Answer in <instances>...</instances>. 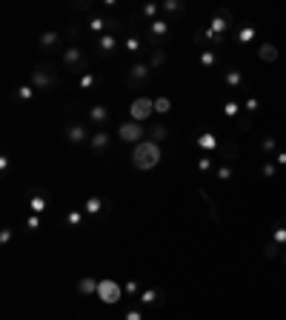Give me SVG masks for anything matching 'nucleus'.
Masks as SVG:
<instances>
[{
	"mask_svg": "<svg viewBox=\"0 0 286 320\" xmlns=\"http://www.w3.org/2000/svg\"><path fill=\"white\" fill-rule=\"evenodd\" d=\"M60 32H54V29H49V32H43V35H40V40H37V43H40V49H43V52H54V49H57V46H60Z\"/></svg>",
	"mask_w": 286,
	"mask_h": 320,
	"instance_id": "2eb2a0df",
	"label": "nucleus"
},
{
	"mask_svg": "<svg viewBox=\"0 0 286 320\" xmlns=\"http://www.w3.org/2000/svg\"><path fill=\"white\" fill-rule=\"evenodd\" d=\"M260 172H263V178H275V175H277V163H275V160H269V163L260 166Z\"/></svg>",
	"mask_w": 286,
	"mask_h": 320,
	"instance_id": "de8ad7c7",
	"label": "nucleus"
},
{
	"mask_svg": "<svg viewBox=\"0 0 286 320\" xmlns=\"http://www.w3.org/2000/svg\"><path fill=\"white\" fill-rule=\"evenodd\" d=\"M260 149L266 151V154H275V151H277V140L269 134V137H263V140H260Z\"/></svg>",
	"mask_w": 286,
	"mask_h": 320,
	"instance_id": "37998d69",
	"label": "nucleus"
},
{
	"mask_svg": "<svg viewBox=\"0 0 286 320\" xmlns=\"http://www.w3.org/2000/svg\"><path fill=\"white\" fill-rule=\"evenodd\" d=\"M123 292H126V294H132V297H140L143 289H140L137 283H134V280H126V283H123Z\"/></svg>",
	"mask_w": 286,
	"mask_h": 320,
	"instance_id": "49530a36",
	"label": "nucleus"
},
{
	"mask_svg": "<svg viewBox=\"0 0 286 320\" xmlns=\"http://www.w3.org/2000/svg\"><path fill=\"white\" fill-rule=\"evenodd\" d=\"M275 163H277V166H286V151H277V154H275Z\"/></svg>",
	"mask_w": 286,
	"mask_h": 320,
	"instance_id": "864d4df0",
	"label": "nucleus"
},
{
	"mask_svg": "<svg viewBox=\"0 0 286 320\" xmlns=\"http://www.w3.org/2000/svg\"><path fill=\"white\" fill-rule=\"evenodd\" d=\"M158 12H161V3H146V6L140 9V15L146 20H158Z\"/></svg>",
	"mask_w": 286,
	"mask_h": 320,
	"instance_id": "4c0bfd02",
	"label": "nucleus"
},
{
	"mask_svg": "<svg viewBox=\"0 0 286 320\" xmlns=\"http://www.w3.org/2000/svg\"><path fill=\"white\" fill-rule=\"evenodd\" d=\"M66 140H69L72 146H81V143L92 140V134L86 132V126L83 123H69V129H66Z\"/></svg>",
	"mask_w": 286,
	"mask_h": 320,
	"instance_id": "9d476101",
	"label": "nucleus"
},
{
	"mask_svg": "<svg viewBox=\"0 0 286 320\" xmlns=\"http://www.w3.org/2000/svg\"><path fill=\"white\" fill-rule=\"evenodd\" d=\"M149 137H152L155 143H161V140L169 137V129H166L163 123H152V126H149Z\"/></svg>",
	"mask_w": 286,
	"mask_h": 320,
	"instance_id": "2f4dec72",
	"label": "nucleus"
},
{
	"mask_svg": "<svg viewBox=\"0 0 286 320\" xmlns=\"http://www.w3.org/2000/svg\"><path fill=\"white\" fill-rule=\"evenodd\" d=\"M83 212H86V217H100V214H109V212H112V200H106V197H100V195H92V197H86Z\"/></svg>",
	"mask_w": 286,
	"mask_h": 320,
	"instance_id": "0eeeda50",
	"label": "nucleus"
},
{
	"mask_svg": "<svg viewBox=\"0 0 286 320\" xmlns=\"http://www.w3.org/2000/svg\"><path fill=\"white\" fill-rule=\"evenodd\" d=\"M161 9L166 12V15H183V12H186V3H183V0H163Z\"/></svg>",
	"mask_w": 286,
	"mask_h": 320,
	"instance_id": "bb28decb",
	"label": "nucleus"
},
{
	"mask_svg": "<svg viewBox=\"0 0 286 320\" xmlns=\"http://www.w3.org/2000/svg\"><path fill=\"white\" fill-rule=\"evenodd\" d=\"M258 57L263 63H275L277 57H280V52H277V46H272V43H260L258 46Z\"/></svg>",
	"mask_w": 286,
	"mask_h": 320,
	"instance_id": "4be33fe9",
	"label": "nucleus"
},
{
	"mask_svg": "<svg viewBox=\"0 0 286 320\" xmlns=\"http://www.w3.org/2000/svg\"><path fill=\"white\" fill-rule=\"evenodd\" d=\"M255 35H258V32H255V26H252V23H243V26L238 29L235 40H238V43H252V40H255Z\"/></svg>",
	"mask_w": 286,
	"mask_h": 320,
	"instance_id": "a878e982",
	"label": "nucleus"
},
{
	"mask_svg": "<svg viewBox=\"0 0 286 320\" xmlns=\"http://www.w3.org/2000/svg\"><path fill=\"white\" fill-rule=\"evenodd\" d=\"M149 37H152L155 43H161V40H166L169 37V20H152L149 23Z\"/></svg>",
	"mask_w": 286,
	"mask_h": 320,
	"instance_id": "4468645a",
	"label": "nucleus"
},
{
	"mask_svg": "<svg viewBox=\"0 0 286 320\" xmlns=\"http://www.w3.org/2000/svg\"><path fill=\"white\" fill-rule=\"evenodd\" d=\"M218 151H221V157H224L221 163H235L238 154H241V151H238V143H232V140H221Z\"/></svg>",
	"mask_w": 286,
	"mask_h": 320,
	"instance_id": "dca6fc26",
	"label": "nucleus"
},
{
	"mask_svg": "<svg viewBox=\"0 0 286 320\" xmlns=\"http://www.w3.org/2000/svg\"><path fill=\"white\" fill-rule=\"evenodd\" d=\"M214 160L209 157V154H200V160H197V172H212Z\"/></svg>",
	"mask_w": 286,
	"mask_h": 320,
	"instance_id": "a18cd8bd",
	"label": "nucleus"
},
{
	"mask_svg": "<svg viewBox=\"0 0 286 320\" xmlns=\"http://www.w3.org/2000/svg\"><path fill=\"white\" fill-rule=\"evenodd\" d=\"M109 117H112V112H109L106 103H95L89 109V123H95V126H106Z\"/></svg>",
	"mask_w": 286,
	"mask_h": 320,
	"instance_id": "ddd939ff",
	"label": "nucleus"
},
{
	"mask_svg": "<svg viewBox=\"0 0 286 320\" xmlns=\"http://www.w3.org/2000/svg\"><path fill=\"white\" fill-rule=\"evenodd\" d=\"M161 146L155 140H140L137 146L132 149V166L134 169H140V172H149L155 169L158 163H161Z\"/></svg>",
	"mask_w": 286,
	"mask_h": 320,
	"instance_id": "f257e3e1",
	"label": "nucleus"
},
{
	"mask_svg": "<svg viewBox=\"0 0 286 320\" xmlns=\"http://www.w3.org/2000/svg\"><path fill=\"white\" fill-rule=\"evenodd\" d=\"M100 303H106V306H115V303L123 300V283H117L112 277H103L98 283V294H95Z\"/></svg>",
	"mask_w": 286,
	"mask_h": 320,
	"instance_id": "f03ea898",
	"label": "nucleus"
},
{
	"mask_svg": "<svg viewBox=\"0 0 286 320\" xmlns=\"http://www.w3.org/2000/svg\"><path fill=\"white\" fill-rule=\"evenodd\" d=\"M197 195H200V200H206V206H209V217H212L214 223H221V214H218V206H214V200L209 197V192L197 186Z\"/></svg>",
	"mask_w": 286,
	"mask_h": 320,
	"instance_id": "c85d7f7f",
	"label": "nucleus"
},
{
	"mask_svg": "<svg viewBox=\"0 0 286 320\" xmlns=\"http://www.w3.org/2000/svg\"><path fill=\"white\" fill-rule=\"evenodd\" d=\"M126 52H129V54H137V52H140V49H143V43H140V37H134V35H129V37H126Z\"/></svg>",
	"mask_w": 286,
	"mask_h": 320,
	"instance_id": "ea45409f",
	"label": "nucleus"
},
{
	"mask_svg": "<svg viewBox=\"0 0 286 320\" xmlns=\"http://www.w3.org/2000/svg\"><path fill=\"white\" fill-rule=\"evenodd\" d=\"M137 300H140L143 309H161L163 300H166V292L163 289H143Z\"/></svg>",
	"mask_w": 286,
	"mask_h": 320,
	"instance_id": "1a4fd4ad",
	"label": "nucleus"
},
{
	"mask_svg": "<svg viewBox=\"0 0 286 320\" xmlns=\"http://www.w3.org/2000/svg\"><path fill=\"white\" fill-rule=\"evenodd\" d=\"M197 60H200V66H203V69H212L214 63H218V54H214V49H203Z\"/></svg>",
	"mask_w": 286,
	"mask_h": 320,
	"instance_id": "c9c22d12",
	"label": "nucleus"
},
{
	"mask_svg": "<svg viewBox=\"0 0 286 320\" xmlns=\"http://www.w3.org/2000/svg\"><path fill=\"white\" fill-rule=\"evenodd\" d=\"M35 95H37V89L32 86V83H23V86H18V89H15V98H18V100H23V103H29V100H35Z\"/></svg>",
	"mask_w": 286,
	"mask_h": 320,
	"instance_id": "cd10ccee",
	"label": "nucleus"
},
{
	"mask_svg": "<svg viewBox=\"0 0 286 320\" xmlns=\"http://www.w3.org/2000/svg\"><path fill=\"white\" fill-rule=\"evenodd\" d=\"M29 83L35 86L37 92H46V89H52L54 86V71H52V66H46V63H40L32 74H29Z\"/></svg>",
	"mask_w": 286,
	"mask_h": 320,
	"instance_id": "20e7f679",
	"label": "nucleus"
},
{
	"mask_svg": "<svg viewBox=\"0 0 286 320\" xmlns=\"http://www.w3.org/2000/svg\"><path fill=\"white\" fill-rule=\"evenodd\" d=\"M163 63H166V52H163L161 46H155L152 54H149V66H152V71H155V69H161Z\"/></svg>",
	"mask_w": 286,
	"mask_h": 320,
	"instance_id": "473e14b6",
	"label": "nucleus"
},
{
	"mask_svg": "<svg viewBox=\"0 0 286 320\" xmlns=\"http://www.w3.org/2000/svg\"><path fill=\"white\" fill-rule=\"evenodd\" d=\"M86 26H89V32H95V35H112V20H106V18H98V15H95V18H89V23H86Z\"/></svg>",
	"mask_w": 286,
	"mask_h": 320,
	"instance_id": "f3484780",
	"label": "nucleus"
},
{
	"mask_svg": "<svg viewBox=\"0 0 286 320\" xmlns=\"http://www.w3.org/2000/svg\"><path fill=\"white\" fill-rule=\"evenodd\" d=\"M224 83L229 86V89H243V74H241V69L229 66V69L224 71Z\"/></svg>",
	"mask_w": 286,
	"mask_h": 320,
	"instance_id": "aec40b11",
	"label": "nucleus"
},
{
	"mask_svg": "<svg viewBox=\"0 0 286 320\" xmlns=\"http://www.w3.org/2000/svg\"><path fill=\"white\" fill-rule=\"evenodd\" d=\"M40 229V214H29L26 217V231H37Z\"/></svg>",
	"mask_w": 286,
	"mask_h": 320,
	"instance_id": "09e8293b",
	"label": "nucleus"
},
{
	"mask_svg": "<svg viewBox=\"0 0 286 320\" xmlns=\"http://www.w3.org/2000/svg\"><path fill=\"white\" fill-rule=\"evenodd\" d=\"M83 217H86L83 209H72V212L66 214V229H78V226L83 223Z\"/></svg>",
	"mask_w": 286,
	"mask_h": 320,
	"instance_id": "c756f323",
	"label": "nucleus"
},
{
	"mask_svg": "<svg viewBox=\"0 0 286 320\" xmlns=\"http://www.w3.org/2000/svg\"><path fill=\"white\" fill-rule=\"evenodd\" d=\"M117 49V37L115 35H100L98 37V52L100 54H112Z\"/></svg>",
	"mask_w": 286,
	"mask_h": 320,
	"instance_id": "5701e85b",
	"label": "nucleus"
},
{
	"mask_svg": "<svg viewBox=\"0 0 286 320\" xmlns=\"http://www.w3.org/2000/svg\"><path fill=\"white\" fill-rule=\"evenodd\" d=\"M214 175H218V180H221V183H229V180L235 178V169H232V163H221Z\"/></svg>",
	"mask_w": 286,
	"mask_h": 320,
	"instance_id": "f704fd0d",
	"label": "nucleus"
},
{
	"mask_svg": "<svg viewBox=\"0 0 286 320\" xmlns=\"http://www.w3.org/2000/svg\"><path fill=\"white\" fill-rule=\"evenodd\" d=\"M12 240H15V229H12V226H3V229H0V246H9Z\"/></svg>",
	"mask_w": 286,
	"mask_h": 320,
	"instance_id": "c03bdc74",
	"label": "nucleus"
},
{
	"mask_svg": "<svg viewBox=\"0 0 286 320\" xmlns=\"http://www.w3.org/2000/svg\"><path fill=\"white\" fill-rule=\"evenodd\" d=\"M123 320H143V311H140V309H129Z\"/></svg>",
	"mask_w": 286,
	"mask_h": 320,
	"instance_id": "603ef678",
	"label": "nucleus"
},
{
	"mask_svg": "<svg viewBox=\"0 0 286 320\" xmlns=\"http://www.w3.org/2000/svg\"><path fill=\"white\" fill-rule=\"evenodd\" d=\"M143 134H146V129H143V123H134V120H126V123L117 126V137L123 143H137L143 140Z\"/></svg>",
	"mask_w": 286,
	"mask_h": 320,
	"instance_id": "423d86ee",
	"label": "nucleus"
},
{
	"mask_svg": "<svg viewBox=\"0 0 286 320\" xmlns=\"http://www.w3.org/2000/svg\"><path fill=\"white\" fill-rule=\"evenodd\" d=\"M283 249H286V246H280L275 237H269L266 243H263V258H266V260H277L280 255H283Z\"/></svg>",
	"mask_w": 286,
	"mask_h": 320,
	"instance_id": "412c9836",
	"label": "nucleus"
},
{
	"mask_svg": "<svg viewBox=\"0 0 286 320\" xmlns=\"http://www.w3.org/2000/svg\"><path fill=\"white\" fill-rule=\"evenodd\" d=\"M78 86H81L83 92H92V89H98V86H100V77L95 74V71H86V74L78 77Z\"/></svg>",
	"mask_w": 286,
	"mask_h": 320,
	"instance_id": "b1692460",
	"label": "nucleus"
},
{
	"mask_svg": "<svg viewBox=\"0 0 286 320\" xmlns=\"http://www.w3.org/2000/svg\"><path fill=\"white\" fill-rule=\"evenodd\" d=\"M243 112V106L238 103V100H224V115L232 117V120H238V115Z\"/></svg>",
	"mask_w": 286,
	"mask_h": 320,
	"instance_id": "72a5a7b5",
	"label": "nucleus"
},
{
	"mask_svg": "<svg viewBox=\"0 0 286 320\" xmlns=\"http://www.w3.org/2000/svg\"><path fill=\"white\" fill-rule=\"evenodd\" d=\"M195 143H197V146H200L203 151H214L218 146H221V140H218V137H214L212 132H197Z\"/></svg>",
	"mask_w": 286,
	"mask_h": 320,
	"instance_id": "6ab92c4d",
	"label": "nucleus"
},
{
	"mask_svg": "<svg viewBox=\"0 0 286 320\" xmlns=\"http://www.w3.org/2000/svg\"><path fill=\"white\" fill-rule=\"evenodd\" d=\"M72 9H78V12H89V9H92V3H89V0H75V3H72Z\"/></svg>",
	"mask_w": 286,
	"mask_h": 320,
	"instance_id": "3c124183",
	"label": "nucleus"
},
{
	"mask_svg": "<svg viewBox=\"0 0 286 320\" xmlns=\"http://www.w3.org/2000/svg\"><path fill=\"white\" fill-rule=\"evenodd\" d=\"M280 260H283V266H286V249H283V255H280Z\"/></svg>",
	"mask_w": 286,
	"mask_h": 320,
	"instance_id": "6e6d98bb",
	"label": "nucleus"
},
{
	"mask_svg": "<svg viewBox=\"0 0 286 320\" xmlns=\"http://www.w3.org/2000/svg\"><path fill=\"white\" fill-rule=\"evenodd\" d=\"M214 15H221V18H224L226 20V23H229V26H232V9H226V6H221V9H218V12H214Z\"/></svg>",
	"mask_w": 286,
	"mask_h": 320,
	"instance_id": "8fccbe9b",
	"label": "nucleus"
},
{
	"mask_svg": "<svg viewBox=\"0 0 286 320\" xmlns=\"http://www.w3.org/2000/svg\"><path fill=\"white\" fill-rule=\"evenodd\" d=\"M235 123H238V129H241V132H252V115H246V112H241Z\"/></svg>",
	"mask_w": 286,
	"mask_h": 320,
	"instance_id": "a19ab883",
	"label": "nucleus"
},
{
	"mask_svg": "<svg viewBox=\"0 0 286 320\" xmlns=\"http://www.w3.org/2000/svg\"><path fill=\"white\" fill-rule=\"evenodd\" d=\"M272 237L280 243V246H286V217H277L275 220V229H272Z\"/></svg>",
	"mask_w": 286,
	"mask_h": 320,
	"instance_id": "7c9ffc66",
	"label": "nucleus"
},
{
	"mask_svg": "<svg viewBox=\"0 0 286 320\" xmlns=\"http://www.w3.org/2000/svg\"><path fill=\"white\" fill-rule=\"evenodd\" d=\"M98 283L100 280H95V277H81V280H78V292L81 294H86V297H89V294H98Z\"/></svg>",
	"mask_w": 286,
	"mask_h": 320,
	"instance_id": "393cba45",
	"label": "nucleus"
},
{
	"mask_svg": "<svg viewBox=\"0 0 286 320\" xmlns=\"http://www.w3.org/2000/svg\"><path fill=\"white\" fill-rule=\"evenodd\" d=\"M241 106H243V112H246V115H255V112L260 109V100H258V98H252V95H246Z\"/></svg>",
	"mask_w": 286,
	"mask_h": 320,
	"instance_id": "e433bc0d",
	"label": "nucleus"
},
{
	"mask_svg": "<svg viewBox=\"0 0 286 320\" xmlns=\"http://www.w3.org/2000/svg\"><path fill=\"white\" fill-rule=\"evenodd\" d=\"M89 149L95 151V154H103V151L109 149V132H103V129H100V132H95V134H92Z\"/></svg>",
	"mask_w": 286,
	"mask_h": 320,
	"instance_id": "a211bd4d",
	"label": "nucleus"
},
{
	"mask_svg": "<svg viewBox=\"0 0 286 320\" xmlns=\"http://www.w3.org/2000/svg\"><path fill=\"white\" fill-rule=\"evenodd\" d=\"M6 169H9V157L3 154V157H0V172H6Z\"/></svg>",
	"mask_w": 286,
	"mask_h": 320,
	"instance_id": "5fc2aeb1",
	"label": "nucleus"
},
{
	"mask_svg": "<svg viewBox=\"0 0 286 320\" xmlns=\"http://www.w3.org/2000/svg\"><path fill=\"white\" fill-rule=\"evenodd\" d=\"M129 115H132L134 123H143L155 115V100L152 98H134L132 106H129Z\"/></svg>",
	"mask_w": 286,
	"mask_h": 320,
	"instance_id": "39448f33",
	"label": "nucleus"
},
{
	"mask_svg": "<svg viewBox=\"0 0 286 320\" xmlns=\"http://www.w3.org/2000/svg\"><path fill=\"white\" fill-rule=\"evenodd\" d=\"M63 66L66 69H75V71H81V74H86V66H89V60H86V54H83L81 46H69L66 52H63Z\"/></svg>",
	"mask_w": 286,
	"mask_h": 320,
	"instance_id": "7ed1b4c3",
	"label": "nucleus"
},
{
	"mask_svg": "<svg viewBox=\"0 0 286 320\" xmlns=\"http://www.w3.org/2000/svg\"><path fill=\"white\" fill-rule=\"evenodd\" d=\"M169 109H172V100L169 98H155V112H158V115H166Z\"/></svg>",
	"mask_w": 286,
	"mask_h": 320,
	"instance_id": "79ce46f5",
	"label": "nucleus"
},
{
	"mask_svg": "<svg viewBox=\"0 0 286 320\" xmlns=\"http://www.w3.org/2000/svg\"><path fill=\"white\" fill-rule=\"evenodd\" d=\"M192 37H195V43H197V46H203V43H209V46H224V35L212 32L209 26H206V29H197Z\"/></svg>",
	"mask_w": 286,
	"mask_h": 320,
	"instance_id": "9b49d317",
	"label": "nucleus"
},
{
	"mask_svg": "<svg viewBox=\"0 0 286 320\" xmlns=\"http://www.w3.org/2000/svg\"><path fill=\"white\" fill-rule=\"evenodd\" d=\"M149 77H152V66L149 63H134L129 69V74H126V83L129 86H146Z\"/></svg>",
	"mask_w": 286,
	"mask_h": 320,
	"instance_id": "6e6552de",
	"label": "nucleus"
},
{
	"mask_svg": "<svg viewBox=\"0 0 286 320\" xmlns=\"http://www.w3.org/2000/svg\"><path fill=\"white\" fill-rule=\"evenodd\" d=\"M29 209H32V214H43L46 209H49V197H46L43 189H35V192L29 195Z\"/></svg>",
	"mask_w": 286,
	"mask_h": 320,
	"instance_id": "f8f14e48",
	"label": "nucleus"
},
{
	"mask_svg": "<svg viewBox=\"0 0 286 320\" xmlns=\"http://www.w3.org/2000/svg\"><path fill=\"white\" fill-rule=\"evenodd\" d=\"M209 29H212V32H218V35H224L226 29H229V23H226V20L221 18V15H214V18L209 20Z\"/></svg>",
	"mask_w": 286,
	"mask_h": 320,
	"instance_id": "58836bf2",
	"label": "nucleus"
}]
</instances>
